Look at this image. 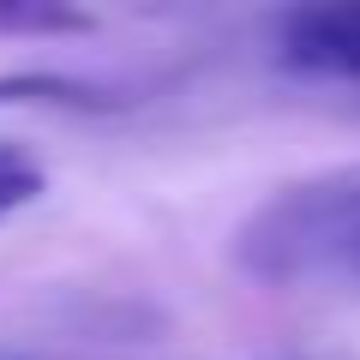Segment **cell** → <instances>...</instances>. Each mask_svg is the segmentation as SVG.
Instances as JSON below:
<instances>
[{"label":"cell","mask_w":360,"mask_h":360,"mask_svg":"<svg viewBox=\"0 0 360 360\" xmlns=\"http://www.w3.org/2000/svg\"><path fill=\"white\" fill-rule=\"evenodd\" d=\"M234 258L270 288H360V168L270 193L234 234Z\"/></svg>","instance_id":"1"},{"label":"cell","mask_w":360,"mask_h":360,"mask_svg":"<svg viewBox=\"0 0 360 360\" xmlns=\"http://www.w3.org/2000/svg\"><path fill=\"white\" fill-rule=\"evenodd\" d=\"M6 103H37V108H72V115H108V108H127L132 96L108 84H90V78H66V72H6L0 78V108Z\"/></svg>","instance_id":"3"},{"label":"cell","mask_w":360,"mask_h":360,"mask_svg":"<svg viewBox=\"0 0 360 360\" xmlns=\"http://www.w3.org/2000/svg\"><path fill=\"white\" fill-rule=\"evenodd\" d=\"M42 193V168L30 162L25 150H13V144H0V222L13 217V210H25L30 198Z\"/></svg>","instance_id":"4"},{"label":"cell","mask_w":360,"mask_h":360,"mask_svg":"<svg viewBox=\"0 0 360 360\" xmlns=\"http://www.w3.org/2000/svg\"><path fill=\"white\" fill-rule=\"evenodd\" d=\"M283 60L319 78H360V6H300L283 18Z\"/></svg>","instance_id":"2"}]
</instances>
